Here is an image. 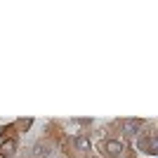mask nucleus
I'll list each match as a JSON object with an SVG mask.
<instances>
[{"label":"nucleus","instance_id":"nucleus-1","mask_svg":"<svg viewBox=\"0 0 158 158\" xmlns=\"http://www.w3.org/2000/svg\"><path fill=\"white\" fill-rule=\"evenodd\" d=\"M104 149H106V153H109L111 158H118L120 153H123V142H118V139H109Z\"/></svg>","mask_w":158,"mask_h":158},{"label":"nucleus","instance_id":"nucleus-2","mask_svg":"<svg viewBox=\"0 0 158 158\" xmlns=\"http://www.w3.org/2000/svg\"><path fill=\"white\" fill-rule=\"evenodd\" d=\"M17 151V139L14 137H10V139H2V144H0V153H2V156H12V153Z\"/></svg>","mask_w":158,"mask_h":158},{"label":"nucleus","instance_id":"nucleus-3","mask_svg":"<svg viewBox=\"0 0 158 158\" xmlns=\"http://www.w3.org/2000/svg\"><path fill=\"white\" fill-rule=\"evenodd\" d=\"M139 146H142L146 153H156V142H153V137H142L139 139Z\"/></svg>","mask_w":158,"mask_h":158},{"label":"nucleus","instance_id":"nucleus-4","mask_svg":"<svg viewBox=\"0 0 158 158\" xmlns=\"http://www.w3.org/2000/svg\"><path fill=\"white\" fill-rule=\"evenodd\" d=\"M137 130H139V120H127V123H125V135H127V137H132Z\"/></svg>","mask_w":158,"mask_h":158},{"label":"nucleus","instance_id":"nucleus-5","mask_svg":"<svg viewBox=\"0 0 158 158\" xmlns=\"http://www.w3.org/2000/svg\"><path fill=\"white\" fill-rule=\"evenodd\" d=\"M73 144H76V149H78V151H87L90 142H87V137H76V142H73Z\"/></svg>","mask_w":158,"mask_h":158}]
</instances>
